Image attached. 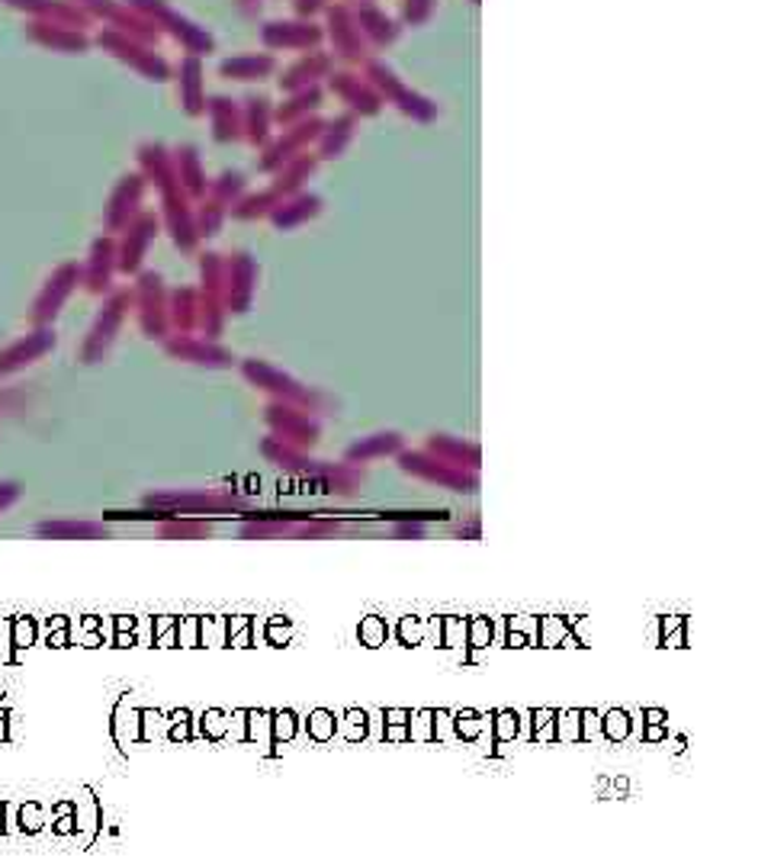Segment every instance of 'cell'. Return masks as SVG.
Returning <instances> with one entry per match:
<instances>
[{"mask_svg":"<svg viewBox=\"0 0 771 868\" xmlns=\"http://www.w3.org/2000/svg\"><path fill=\"white\" fill-rule=\"evenodd\" d=\"M261 457L268 463H274L277 470L289 473V476H299V480H309V483H319L322 493H332V496H345L351 499L360 493V483H363V467L357 463H328V460H315L309 457V450H299L293 444H283L274 434L261 441Z\"/></svg>","mask_w":771,"mask_h":868,"instance_id":"cell-1","label":"cell"},{"mask_svg":"<svg viewBox=\"0 0 771 868\" xmlns=\"http://www.w3.org/2000/svg\"><path fill=\"white\" fill-rule=\"evenodd\" d=\"M241 376L251 383V386H258V389H264V393H271L274 399H281V402H289V406H299V409H306L309 416H332V402L322 396V393H315V389H309V386H302L296 376H289V373H283V370H277V367H271V363L258 361V358H248V361L241 363Z\"/></svg>","mask_w":771,"mask_h":868,"instance_id":"cell-2","label":"cell"},{"mask_svg":"<svg viewBox=\"0 0 771 868\" xmlns=\"http://www.w3.org/2000/svg\"><path fill=\"white\" fill-rule=\"evenodd\" d=\"M141 506L174 514H232L245 511L248 499L225 489H154L141 499Z\"/></svg>","mask_w":771,"mask_h":868,"instance_id":"cell-3","label":"cell"},{"mask_svg":"<svg viewBox=\"0 0 771 868\" xmlns=\"http://www.w3.org/2000/svg\"><path fill=\"white\" fill-rule=\"evenodd\" d=\"M399 460V470L424 480V483H434L440 489H450V493H460V496H473L480 489V473L476 470H463V467H450L444 460H437L434 454L427 450H399L396 454Z\"/></svg>","mask_w":771,"mask_h":868,"instance_id":"cell-4","label":"cell"},{"mask_svg":"<svg viewBox=\"0 0 771 868\" xmlns=\"http://www.w3.org/2000/svg\"><path fill=\"white\" fill-rule=\"evenodd\" d=\"M264 422L271 434L283 441V444H293L299 450H312L319 441H322V422L315 416H309L306 409L299 406H289V402H281L274 399L268 409H264Z\"/></svg>","mask_w":771,"mask_h":868,"instance_id":"cell-5","label":"cell"},{"mask_svg":"<svg viewBox=\"0 0 771 868\" xmlns=\"http://www.w3.org/2000/svg\"><path fill=\"white\" fill-rule=\"evenodd\" d=\"M126 309H129V293H116V296L107 302V309L100 312V319H97L94 328H90V338H87V345H84V351H80V361L84 363L103 361V355L110 351V345H113V338H116V332H120V325H123Z\"/></svg>","mask_w":771,"mask_h":868,"instance_id":"cell-6","label":"cell"},{"mask_svg":"<svg viewBox=\"0 0 771 868\" xmlns=\"http://www.w3.org/2000/svg\"><path fill=\"white\" fill-rule=\"evenodd\" d=\"M254 284H258V268L248 255H235L232 264L225 268V302L232 312H245L254 299Z\"/></svg>","mask_w":771,"mask_h":868,"instance_id":"cell-7","label":"cell"},{"mask_svg":"<svg viewBox=\"0 0 771 868\" xmlns=\"http://www.w3.org/2000/svg\"><path fill=\"white\" fill-rule=\"evenodd\" d=\"M424 450L434 454L437 460L450 463V467H463V470H476L483 467V450L480 444H470L463 437H450V434H431L424 441Z\"/></svg>","mask_w":771,"mask_h":868,"instance_id":"cell-8","label":"cell"},{"mask_svg":"<svg viewBox=\"0 0 771 868\" xmlns=\"http://www.w3.org/2000/svg\"><path fill=\"white\" fill-rule=\"evenodd\" d=\"M164 351H167V358H174V361L203 363V367H215V370H225V367L235 363V358H232L225 348H219V345H212V342H200V338H187V335L167 342Z\"/></svg>","mask_w":771,"mask_h":868,"instance_id":"cell-9","label":"cell"},{"mask_svg":"<svg viewBox=\"0 0 771 868\" xmlns=\"http://www.w3.org/2000/svg\"><path fill=\"white\" fill-rule=\"evenodd\" d=\"M36 534L46 541H107L110 528L103 521H84V518H59V521H39Z\"/></svg>","mask_w":771,"mask_h":868,"instance_id":"cell-10","label":"cell"},{"mask_svg":"<svg viewBox=\"0 0 771 868\" xmlns=\"http://www.w3.org/2000/svg\"><path fill=\"white\" fill-rule=\"evenodd\" d=\"M139 306H141V328L148 338H161L167 332V309H164V293L161 281L154 274H145L139 284Z\"/></svg>","mask_w":771,"mask_h":868,"instance_id":"cell-11","label":"cell"},{"mask_svg":"<svg viewBox=\"0 0 771 868\" xmlns=\"http://www.w3.org/2000/svg\"><path fill=\"white\" fill-rule=\"evenodd\" d=\"M406 447V437L399 432H376L353 441L351 447L345 450V463H370V460H383V457H396L399 450Z\"/></svg>","mask_w":771,"mask_h":868,"instance_id":"cell-12","label":"cell"},{"mask_svg":"<svg viewBox=\"0 0 771 868\" xmlns=\"http://www.w3.org/2000/svg\"><path fill=\"white\" fill-rule=\"evenodd\" d=\"M55 348V335L52 332H36V335H26L23 342L10 345L7 351H0V376L26 367V363L39 361L42 355H49Z\"/></svg>","mask_w":771,"mask_h":868,"instance_id":"cell-13","label":"cell"},{"mask_svg":"<svg viewBox=\"0 0 771 868\" xmlns=\"http://www.w3.org/2000/svg\"><path fill=\"white\" fill-rule=\"evenodd\" d=\"M212 534V521L200 514H171L158 521V537L161 541H207Z\"/></svg>","mask_w":771,"mask_h":868,"instance_id":"cell-14","label":"cell"},{"mask_svg":"<svg viewBox=\"0 0 771 868\" xmlns=\"http://www.w3.org/2000/svg\"><path fill=\"white\" fill-rule=\"evenodd\" d=\"M322 210V200L312 197V194H299V197H286L283 203L274 207V225L277 228H293V225H302L312 216H319Z\"/></svg>","mask_w":771,"mask_h":868,"instance_id":"cell-15","label":"cell"},{"mask_svg":"<svg viewBox=\"0 0 771 868\" xmlns=\"http://www.w3.org/2000/svg\"><path fill=\"white\" fill-rule=\"evenodd\" d=\"M74 281H77V271H74V268H62V271L49 281V287H46V293L39 296V302H36V322H49V319L59 312V306L65 302V296H69L71 287H74Z\"/></svg>","mask_w":771,"mask_h":868,"instance_id":"cell-16","label":"cell"},{"mask_svg":"<svg viewBox=\"0 0 771 868\" xmlns=\"http://www.w3.org/2000/svg\"><path fill=\"white\" fill-rule=\"evenodd\" d=\"M154 235V219L151 216H141L133 228H129V235H126V241H123V258H120V264H123V271H136L141 261V251H145V245H148V238Z\"/></svg>","mask_w":771,"mask_h":868,"instance_id":"cell-17","label":"cell"},{"mask_svg":"<svg viewBox=\"0 0 771 868\" xmlns=\"http://www.w3.org/2000/svg\"><path fill=\"white\" fill-rule=\"evenodd\" d=\"M296 524L289 521H268V518H245L238 521V537L241 541H274V537H293Z\"/></svg>","mask_w":771,"mask_h":868,"instance_id":"cell-18","label":"cell"},{"mask_svg":"<svg viewBox=\"0 0 771 868\" xmlns=\"http://www.w3.org/2000/svg\"><path fill=\"white\" fill-rule=\"evenodd\" d=\"M141 197V184L139 177H129L120 190H116V197H113V207H110V225L113 228H123V225H129V216L136 213V203H139Z\"/></svg>","mask_w":771,"mask_h":868,"instance_id":"cell-19","label":"cell"},{"mask_svg":"<svg viewBox=\"0 0 771 868\" xmlns=\"http://www.w3.org/2000/svg\"><path fill=\"white\" fill-rule=\"evenodd\" d=\"M345 534H351L345 521H338V518H322V514H319V518H312V521L296 524L293 541H322V537H345Z\"/></svg>","mask_w":771,"mask_h":868,"instance_id":"cell-20","label":"cell"},{"mask_svg":"<svg viewBox=\"0 0 771 868\" xmlns=\"http://www.w3.org/2000/svg\"><path fill=\"white\" fill-rule=\"evenodd\" d=\"M200 319V302H197V293L194 289H181L171 302V322L181 335H187Z\"/></svg>","mask_w":771,"mask_h":868,"instance_id":"cell-21","label":"cell"},{"mask_svg":"<svg viewBox=\"0 0 771 868\" xmlns=\"http://www.w3.org/2000/svg\"><path fill=\"white\" fill-rule=\"evenodd\" d=\"M110 268H113V245L110 241H97L94 245V258H90V271H87V287L94 293H103L110 284Z\"/></svg>","mask_w":771,"mask_h":868,"instance_id":"cell-22","label":"cell"},{"mask_svg":"<svg viewBox=\"0 0 771 868\" xmlns=\"http://www.w3.org/2000/svg\"><path fill=\"white\" fill-rule=\"evenodd\" d=\"M194 151H184V161H181V174L190 187V194H203V174H200V164L197 158H190Z\"/></svg>","mask_w":771,"mask_h":868,"instance_id":"cell-23","label":"cell"},{"mask_svg":"<svg viewBox=\"0 0 771 868\" xmlns=\"http://www.w3.org/2000/svg\"><path fill=\"white\" fill-rule=\"evenodd\" d=\"M393 537L396 541H424V524L421 521H396Z\"/></svg>","mask_w":771,"mask_h":868,"instance_id":"cell-24","label":"cell"},{"mask_svg":"<svg viewBox=\"0 0 771 868\" xmlns=\"http://www.w3.org/2000/svg\"><path fill=\"white\" fill-rule=\"evenodd\" d=\"M16 499H20V486L16 483H0V511L16 506Z\"/></svg>","mask_w":771,"mask_h":868,"instance_id":"cell-25","label":"cell"}]
</instances>
